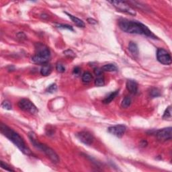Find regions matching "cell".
Here are the masks:
<instances>
[{
    "instance_id": "1",
    "label": "cell",
    "mask_w": 172,
    "mask_h": 172,
    "mask_svg": "<svg viewBox=\"0 0 172 172\" xmlns=\"http://www.w3.org/2000/svg\"><path fill=\"white\" fill-rule=\"evenodd\" d=\"M118 26L122 31L127 33L142 34L152 38H157V36L148 28L147 26L136 21L122 19L118 22Z\"/></svg>"
},
{
    "instance_id": "2",
    "label": "cell",
    "mask_w": 172,
    "mask_h": 172,
    "mask_svg": "<svg viewBox=\"0 0 172 172\" xmlns=\"http://www.w3.org/2000/svg\"><path fill=\"white\" fill-rule=\"evenodd\" d=\"M0 131L4 136L12 142L24 154L26 155H31L32 154L29 147L26 145L24 139L18 132L10 129L4 123H1L0 125Z\"/></svg>"
},
{
    "instance_id": "3",
    "label": "cell",
    "mask_w": 172,
    "mask_h": 172,
    "mask_svg": "<svg viewBox=\"0 0 172 172\" xmlns=\"http://www.w3.org/2000/svg\"><path fill=\"white\" fill-rule=\"evenodd\" d=\"M28 137L34 147L41 150V151H43L46 155V157L49 158L51 161L54 163H57L59 162V157L55 151L49 147H48L47 145L41 143L38 141H37L35 134L34 132H29Z\"/></svg>"
},
{
    "instance_id": "4",
    "label": "cell",
    "mask_w": 172,
    "mask_h": 172,
    "mask_svg": "<svg viewBox=\"0 0 172 172\" xmlns=\"http://www.w3.org/2000/svg\"><path fill=\"white\" fill-rule=\"evenodd\" d=\"M50 52L47 46L42 43H38L36 46V53L32 57V62L37 64L45 65L49 61Z\"/></svg>"
},
{
    "instance_id": "5",
    "label": "cell",
    "mask_w": 172,
    "mask_h": 172,
    "mask_svg": "<svg viewBox=\"0 0 172 172\" xmlns=\"http://www.w3.org/2000/svg\"><path fill=\"white\" fill-rule=\"evenodd\" d=\"M109 3L111 4L117 10L121 12L127 14L131 16H135L136 14V11L132 8H131L127 1H109Z\"/></svg>"
},
{
    "instance_id": "6",
    "label": "cell",
    "mask_w": 172,
    "mask_h": 172,
    "mask_svg": "<svg viewBox=\"0 0 172 172\" xmlns=\"http://www.w3.org/2000/svg\"><path fill=\"white\" fill-rule=\"evenodd\" d=\"M18 106L22 110L28 112L32 114H36L38 111L35 105L28 99H22L18 102Z\"/></svg>"
},
{
    "instance_id": "7",
    "label": "cell",
    "mask_w": 172,
    "mask_h": 172,
    "mask_svg": "<svg viewBox=\"0 0 172 172\" xmlns=\"http://www.w3.org/2000/svg\"><path fill=\"white\" fill-rule=\"evenodd\" d=\"M157 58L158 61L165 65H169L171 63L170 54L163 48H159L157 51Z\"/></svg>"
},
{
    "instance_id": "8",
    "label": "cell",
    "mask_w": 172,
    "mask_h": 172,
    "mask_svg": "<svg viewBox=\"0 0 172 172\" xmlns=\"http://www.w3.org/2000/svg\"><path fill=\"white\" fill-rule=\"evenodd\" d=\"M76 136L81 143L86 145H91L94 140L93 134L87 131L79 132L76 134Z\"/></svg>"
},
{
    "instance_id": "9",
    "label": "cell",
    "mask_w": 172,
    "mask_h": 172,
    "mask_svg": "<svg viewBox=\"0 0 172 172\" xmlns=\"http://www.w3.org/2000/svg\"><path fill=\"white\" fill-rule=\"evenodd\" d=\"M156 136L159 141H167L171 139V127H167L156 131Z\"/></svg>"
},
{
    "instance_id": "10",
    "label": "cell",
    "mask_w": 172,
    "mask_h": 172,
    "mask_svg": "<svg viewBox=\"0 0 172 172\" xmlns=\"http://www.w3.org/2000/svg\"><path fill=\"white\" fill-rule=\"evenodd\" d=\"M126 130V127L124 126V125L118 124L109 127L108 131L110 134H113L114 136H117L118 138H121L124 134Z\"/></svg>"
},
{
    "instance_id": "11",
    "label": "cell",
    "mask_w": 172,
    "mask_h": 172,
    "mask_svg": "<svg viewBox=\"0 0 172 172\" xmlns=\"http://www.w3.org/2000/svg\"><path fill=\"white\" fill-rule=\"evenodd\" d=\"M127 88L130 93L135 94L138 92V83L136 81L129 80L127 81Z\"/></svg>"
},
{
    "instance_id": "12",
    "label": "cell",
    "mask_w": 172,
    "mask_h": 172,
    "mask_svg": "<svg viewBox=\"0 0 172 172\" xmlns=\"http://www.w3.org/2000/svg\"><path fill=\"white\" fill-rule=\"evenodd\" d=\"M65 14L69 16V18L72 20V22H73L76 26H77L78 27H80V28H84L85 27V23L83 20H80V18H77V17H75V16L71 15V14H69L67 12H65Z\"/></svg>"
},
{
    "instance_id": "13",
    "label": "cell",
    "mask_w": 172,
    "mask_h": 172,
    "mask_svg": "<svg viewBox=\"0 0 172 172\" xmlns=\"http://www.w3.org/2000/svg\"><path fill=\"white\" fill-rule=\"evenodd\" d=\"M52 71V67L49 64H45L41 69V74L43 76H48L50 75Z\"/></svg>"
},
{
    "instance_id": "14",
    "label": "cell",
    "mask_w": 172,
    "mask_h": 172,
    "mask_svg": "<svg viewBox=\"0 0 172 172\" xmlns=\"http://www.w3.org/2000/svg\"><path fill=\"white\" fill-rule=\"evenodd\" d=\"M129 50L134 56L139 55L138 46H137L136 44L135 43H134V42H130L129 45Z\"/></svg>"
},
{
    "instance_id": "15",
    "label": "cell",
    "mask_w": 172,
    "mask_h": 172,
    "mask_svg": "<svg viewBox=\"0 0 172 172\" xmlns=\"http://www.w3.org/2000/svg\"><path fill=\"white\" fill-rule=\"evenodd\" d=\"M102 70L104 71H108V72L117 71H118V67L114 64L109 63V64L104 65L102 67Z\"/></svg>"
},
{
    "instance_id": "16",
    "label": "cell",
    "mask_w": 172,
    "mask_h": 172,
    "mask_svg": "<svg viewBox=\"0 0 172 172\" xmlns=\"http://www.w3.org/2000/svg\"><path fill=\"white\" fill-rule=\"evenodd\" d=\"M118 93H119V91H116V92H112L111 94H110L108 95V96H107L105 99L103 100V103L105 104H110V102L113 100L116 97H117V95L118 94Z\"/></svg>"
},
{
    "instance_id": "17",
    "label": "cell",
    "mask_w": 172,
    "mask_h": 172,
    "mask_svg": "<svg viewBox=\"0 0 172 172\" xmlns=\"http://www.w3.org/2000/svg\"><path fill=\"white\" fill-rule=\"evenodd\" d=\"M92 78L93 77L90 72H85V73H83L82 75V81L83 82L85 83H90V81L92 80Z\"/></svg>"
},
{
    "instance_id": "18",
    "label": "cell",
    "mask_w": 172,
    "mask_h": 172,
    "mask_svg": "<svg viewBox=\"0 0 172 172\" xmlns=\"http://www.w3.org/2000/svg\"><path fill=\"white\" fill-rule=\"evenodd\" d=\"M131 97L129 96H127L122 100V103H121V106L123 108H127L131 106Z\"/></svg>"
},
{
    "instance_id": "19",
    "label": "cell",
    "mask_w": 172,
    "mask_h": 172,
    "mask_svg": "<svg viewBox=\"0 0 172 172\" xmlns=\"http://www.w3.org/2000/svg\"><path fill=\"white\" fill-rule=\"evenodd\" d=\"M163 118L164 120H171V107L169 106L167 108L163 116Z\"/></svg>"
},
{
    "instance_id": "20",
    "label": "cell",
    "mask_w": 172,
    "mask_h": 172,
    "mask_svg": "<svg viewBox=\"0 0 172 172\" xmlns=\"http://www.w3.org/2000/svg\"><path fill=\"white\" fill-rule=\"evenodd\" d=\"M95 85L97 87H102L105 85V81H104V78L103 77H98L96 78V80H95Z\"/></svg>"
},
{
    "instance_id": "21",
    "label": "cell",
    "mask_w": 172,
    "mask_h": 172,
    "mask_svg": "<svg viewBox=\"0 0 172 172\" xmlns=\"http://www.w3.org/2000/svg\"><path fill=\"white\" fill-rule=\"evenodd\" d=\"M161 96V94H160L159 90L157 89V88H152L150 91V96L152 98H154V97H157Z\"/></svg>"
},
{
    "instance_id": "22",
    "label": "cell",
    "mask_w": 172,
    "mask_h": 172,
    "mask_svg": "<svg viewBox=\"0 0 172 172\" xmlns=\"http://www.w3.org/2000/svg\"><path fill=\"white\" fill-rule=\"evenodd\" d=\"M57 85H56L55 83H53V84H51L50 85L48 86L47 90H46V92H47L48 93H50V94H53V93H55L56 91H57Z\"/></svg>"
},
{
    "instance_id": "23",
    "label": "cell",
    "mask_w": 172,
    "mask_h": 172,
    "mask_svg": "<svg viewBox=\"0 0 172 172\" xmlns=\"http://www.w3.org/2000/svg\"><path fill=\"white\" fill-rule=\"evenodd\" d=\"M1 106L3 107L4 109L8 110H11V104L9 101L8 100H4L1 104Z\"/></svg>"
},
{
    "instance_id": "24",
    "label": "cell",
    "mask_w": 172,
    "mask_h": 172,
    "mask_svg": "<svg viewBox=\"0 0 172 172\" xmlns=\"http://www.w3.org/2000/svg\"><path fill=\"white\" fill-rule=\"evenodd\" d=\"M56 26H57V28H59L67 29V30H69V31H74L73 27L71 26H69V25H67V24H57V25H56Z\"/></svg>"
},
{
    "instance_id": "25",
    "label": "cell",
    "mask_w": 172,
    "mask_h": 172,
    "mask_svg": "<svg viewBox=\"0 0 172 172\" xmlns=\"http://www.w3.org/2000/svg\"><path fill=\"white\" fill-rule=\"evenodd\" d=\"M0 163H1V167L2 169H5V170L6 171H14V170L13 169H11L8 164H6V163H4L3 161H1Z\"/></svg>"
},
{
    "instance_id": "26",
    "label": "cell",
    "mask_w": 172,
    "mask_h": 172,
    "mask_svg": "<svg viewBox=\"0 0 172 172\" xmlns=\"http://www.w3.org/2000/svg\"><path fill=\"white\" fill-rule=\"evenodd\" d=\"M56 69L59 73H63V72L65 71V67L61 63H58L56 65Z\"/></svg>"
},
{
    "instance_id": "27",
    "label": "cell",
    "mask_w": 172,
    "mask_h": 172,
    "mask_svg": "<svg viewBox=\"0 0 172 172\" xmlns=\"http://www.w3.org/2000/svg\"><path fill=\"white\" fill-rule=\"evenodd\" d=\"M94 73L96 74L97 76H100L102 74V70L99 68H96L94 69Z\"/></svg>"
},
{
    "instance_id": "28",
    "label": "cell",
    "mask_w": 172,
    "mask_h": 172,
    "mask_svg": "<svg viewBox=\"0 0 172 172\" xmlns=\"http://www.w3.org/2000/svg\"><path fill=\"white\" fill-rule=\"evenodd\" d=\"M87 22L89 23V24H92V25L96 24L97 23V21L96 20L93 19V18H88V19H87Z\"/></svg>"
},
{
    "instance_id": "29",
    "label": "cell",
    "mask_w": 172,
    "mask_h": 172,
    "mask_svg": "<svg viewBox=\"0 0 172 172\" xmlns=\"http://www.w3.org/2000/svg\"><path fill=\"white\" fill-rule=\"evenodd\" d=\"M81 71V69L79 67H76L73 69V73L75 74V75H79Z\"/></svg>"
}]
</instances>
